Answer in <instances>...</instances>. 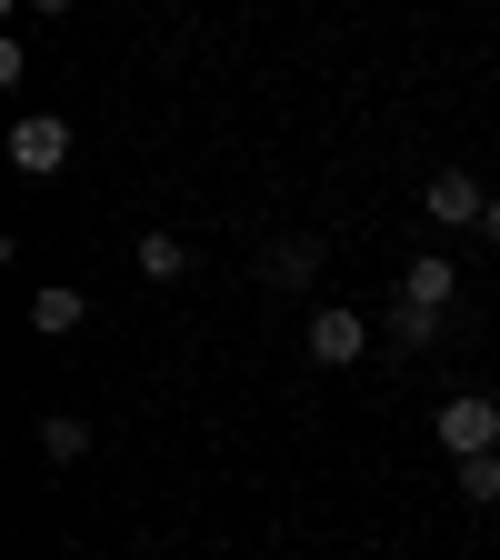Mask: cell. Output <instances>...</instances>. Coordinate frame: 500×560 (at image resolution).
Wrapping results in <instances>:
<instances>
[{
  "instance_id": "6da1fadb",
  "label": "cell",
  "mask_w": 500,
  "mask_h": 560,
  "mask_svg": "<svg viewBox=\"0 0 500 560\" xmlns=\"http://www.w3.org/2000/svg\"><path fill=\"white\" fill-rule=\"evenodd\" d=\"M431 431H441L451 460H480V451H500V400H490V390H451V400L431 410Z\"/></svg>"
},
{
  "instance_id": "7a4b0ae2",
  "label": "cell",
  "mask_w": 500,
  "mask_h": 560,
  "mask_svg": "<svg viewBox=\"0 0 500 560\" xmlns=\"http://www.w3.org/2000/svg\"><path fill=\"white\" fill-rule=\"evenodd\" d=\"M301 350H311L321 371H350V361L371 350V320H361V311H340V301H321V311L301 320Z\"/></svg>"
},
{
  "instance_id": "3957f363",
  "label": "cell",
  "mask_w": 500,
  "mask_h": 560,
  "mask_svg": "<svg viewBox=\"0 0 500 560\" xmlns=\"http://www.w3.org/2000/svg\"><path fill=\"white\" fill-rule=\"evenodd\" d=\"M11 171H31V180H60V171H70V120H50V110L11 120Z\"/></svg>"
},
{
  "instance_id": "277c9868",
  "label": "cell",
  "mask_w": 500,
  "mask_h": 560,
  "mask_svg": "<svg viewBox=\"0 0 500 560\" xmlns=\"http://www.w3.org/2000/svg\"><path fill=\"white\" fill-rule=\"evenodd\" d=\"M420 210H431L441 231H480V210H490V190H480L470 171H431V190H420Z\"/></svg>"
},
{
  "instance_id": "5b68a950",
  "label": "cell",
  "mask_w": 500,
  "mask_h": 560,
  "mask_svg": "<svg viewBox=\"0 0 500 560\" xmlns=\"http://www.w3.org/2000/svg\"><path fill=\"white\" fill-rule=\"evenodd\" d=\"M321 260H330V241H311V231H280V241L260 250V280H270V291H301V280H321Z\"/></svg>"
},
{
  "instance_id": "8992f818",
  "label": "cell",
  "mask_w": 500,
  "mask_h": 560,
  "mask_svg": "<svg viewBox=\"0 0 500 560\" xmlns=\"http://www.w3.org/2000/svg\"><path fill=\"white\" fill-rule=\"evenodd\" d=\"M400 301H410V311H441V320H451V301H461V260L420 250V260L400 270Z\"/></svg>"
},
{
  "instance_id": "52a82bcc",
  "label": "cell",
  "mask_w": 500,
  "mask_h": 560,
  "mask_svg": "<svg viewBox=\"0 0 500 560\" xmlns=\"http://www.w3.org/2000/svg\"><path fill=\"white\" fill-rule=\"evenodd\" d=\"M81 320H91V301H81V291H60V280H50V291H31V330H40V340H70Z\"/></svg>"
},
{
  "instance_id": "ba28073f",
  "label": "cell",
  "mask_w": 500,
  "mask_h": 560,
  "mask_svg": "<svg viewBox=\"0 0 500 560\" xmlns=\"http://www.w3.org/2000/svg\"><path fill=\"white\" fill-rule=\"evenodd\" d=\"M81 451H91V420H70V410H50V420H40V460H50V470H70Z\"/></svg>"
},
{
  "instance_id": "9c48e42d",
  "label": "cell",
  "mask_w": 500,
  "mask_h": 560,
  "mask_svg": "<svg viewBox=\"0 0 500 560\" xmlns=\"http://www.w3.org/2000/svg\"><path fill=\"white\" fill-rule=\"evenodd\" d=\"M190 270V241H171V231H140V280H181Z\"/></svg>"
},
{
  "instance_id": "30bf717a",
  "label": "cell",
  "mask_w": 500,
  "mask_h": 560,
  "mask_svg": "<svg viewBox=\"0 0 500 560\" xmlns=\"http://www.w3.org/2000/svg\"><path fill=\"white\" fill-rule=\"evenodd\" d=\"M461 501H470V511H490V501H500V451L461 460Z\"/></svg>"
},
{
  "instance_id": "8fae6325",
  "label": "cell",
  "mask_w": 500,
  "mask_h": 560,
  "mask_svg": "<svg viewBox=\"0 0 500 560\" xmlns=\"http://www.w3.org/2000/svg\"><path fill=\"white\" fill-rule=\"evenodd\" d=\"M391 340H400V350H431V340H441V311H410V301H400V311H391Z\"/></svg>"
},
{
  "instance_id": "7c38bea8",
  "label": "cell",
  "mask_w": 500,
  "mask_h": 560,
  "mask_svg": "<svg viewBox=\"0 0 500 560\" xmlns=\"http://www.w3.org/2000/svg\"><path fill=\"white\" fill-rule=\"evenodd\" d=\"M480 241H490V250H500V200H490V210H480Z\"/></svg>"
},
{
  "instance_id": "4fadbf2b",
  "label": "cell",
  "mask_w": 500,
  "mask_h": 560,
  "mask_svg": "<svg viewBox=\"0 0 500 560\" xmlns=\"http://www.w3.org/2000/svg\"><path fill=\"white\" fill-rule=\"evenodd\" d=\"M21 11H40V21H60V11H70V0H21Z\"/></svg>"
}]
</instances>
